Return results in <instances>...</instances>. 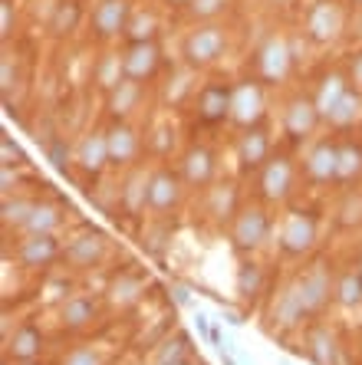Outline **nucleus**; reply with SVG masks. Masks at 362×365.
<instances>
[{
  "label": "nucleus",
  "instance_id": "f257e3e1",
  "mask_svg": "<svg viewBox=\"0 0 362 365\" xmlns=\"http://www.w3.org/2000/svg\"><path fill=\"white\" fill-rule=\"evenodd\" d=\"M293 46H290V36L286 34H270L267 40L257 46V56H253V69H257V79L270 86L286 83V76L293 73Z\"/></svg>",
  "mask_w": 362,
  "mask_h": 365
},
{
  "label": "nucleus",
  "instance_id": "f03ea898",
  "mask_svg": "<svg viewBox=\"0 0 362 365\" xmlns=\"http://www.w3.org/2000/svg\"><path fill=\"white\" fill-rule=\"evenodd\" d=\"M228 50V30L221 24H201L194 26L191 34L185 36L181 43V56H185V66L191 69H201V66H211V63H218Z\"/></svg>",
  "mask_w": 362,
  "mask_h": 365
},
{
  "label": "nucleus",
  "instance_id": "7ed1b4c3",
  "mask_svg": "<svg viewBox=\"0 0 362 365\" xmlns=\"http://www.w3.org/2000/svg\"><path fill=\"white\" fill-rule=\"evenodd\" d=\"M263 115H267V93L261 79H241L237 86H231V122L241 132L257 128Z\"/></svg>",
  "mask_w": 362,
  "mask_h": 365
},
{
  "label": "nucleus",
  "instance_id": "20e7f679",
  "mask_svg": "<svg viewBox=\"0 0 362 365\" xmlns=\"http://www.w3.org/2000/svg\"><path fill=\"white\" fill-rule=\"evenodd\" d=\"M270 237V214L263 204H247L237 211V217L231 221V244L241 254H253L261 250Z\"/></svg>",
  "mask_w": 362,
  "mask_h": 365
},
{
  "label": "nucleus",
  "instance_id": "39448f33",
  "mask_svg": "<svg viewBox=\"0 0 362 365\" xmlns=\"http://www.w3.org/2000/svg\"><path fill=\"white\" fill-rule=\"evenodd\" d=\"M280 250L286 257H303L313 250L316 237H320V224L310 211H286L280 221Z\"/></svg>",
  "mask_w": 362,
  "mask_h": 365
},
{
  "label": "nucleus",
  "instance_id": "423d86ee",
  "mask_svg": "<svg viewBox=\"0 0 362 365\" xmlns=\"http://www.w3.org/2000/svg\"><path fill=\"white\" fill-rule=\"evenodd\" d=\"M323 115L316 109V102L313 96L306 93H296L283 102V132L290 135V142H306L313 138V132L320 128Z\"/></svg>",
  "mask_w": 362,
  "mask_h": 365
},
{
  "label": "nucleus",
  "instance_id": "0eeeda50",
  "mask_svg": "<svg viewBox=\"0 0 362 365\" xmlns=\"http://www.w3.org/2000/svg\"><path fill=\"white\" fill-rule=\"evenodd\" d=\"M296 168L286 155H270V162L257 171V185H261V197L267 204H283L293 191Z\"/></svg>",
  "mask_w": 362,
  "mask_h": 365
},
{
  "label": "nucleus",
  "instance_id": "6e6552de",
  "mask_svg": "<svg viewBox=\"0 0 362 365\" xmlns=\"http://www.w3.org/2000/svg\"><path fill=\"white\" fill-rule=\"evenodd\" d=\"M185 178L181 171H171V168H155L152 171V181H149V211L152 214H171L181 207V197H185Z\"/></svg>",
  "mask_w": 362,
  "mask_h": 365
},
{
  "label": "nucleus",
  "instance_id": "1a4fd4ad",
  "mask_svg": "<svg viewBox=\"0 0 362 365\" xmlns=\"http://www.w3.org/2000/svg\"><path fill=\"white\" fill-rule=\"evenodd\" d=\"M300 289H303V303L306 313L316 316L329 306V299L336 297V280H333V270L326 267V260H313L303 273H300Z\"/></svg>",
  "mask_w": 362,
  "mask_h": 365
},
{
  "label": "nucleus",
  "instance_id": "9d476101",
  "mask_svg": "<svg viewBox=\"0 0 362 365\" xmlns=\"http://www.w3.org/2000/svg\"><path fill=\"white\" fill-rule=\"evenodd\" d=\"M346 30V14L336 0H316L310 10H306V36L313 43H336L339 34Z\"/></svg>",
  "mask_w": 362,
  "mask_h": 365
},
{
  "label": "nucleus",
  "instance_id": "9b49d317",
  "mask_svg": "<svg viewBox=\"0 0 362 365\" xmlns=\"http://www.w3.org/2000/svg\"><path fill=\"white\" fill-rule=\"evenodd\" d=\"M106 145H109V165L112 168H132L139 152H142V135L139 128L126 119H112L106 128Z\"/></svg>",
  "mask_w": 362,
  "mask_h": 365
},
{
  "label": "nucleus",
  "instance_id": "f8f14e48",
  "mask_svg": "<svg viewBox=\"0 0 362 365\" xmlns=\"http://www.w3.org/2000/svg\"><path fill=\"white\" fill-rule=\"evenodd\" d=\"M336 162L339 142L333 138H316L303 155V175L310 185H336Z\"/></svg>",
  "mask_w": 362,
  "mask_h": 365
},
{
  "label": "nucleus",
  "instance_id": "ddd939ff",
  "mask_svg": "<svg viewBox=\"0 0 362 365\" xmlns=\"http://www.w3.org/2000/svg\"><path fill=\"white\" fill-rule=\"evenodd\" d=\"M63 257L66 264H73L76 270H89V267H99L102 257H106V234L99 227H86L79 230L76 237L63 247Z\"/></svg>",
  "mask_w": 362,
  "mask_h": 365
},
{
  "label": "nucleus",
  "instance_id": "4468645a",
  "mask_svg": "<svg viewBox=\"0 0 362 365\" xmlns=\"http://www.w3.org/2000/svg\"><path fill=\"white\" fill-rule=\"evenodd\" d=\"M306 313V303H303V289H300V277L290 283L280 287V293L273 297V306H270V323H277V329H293L300 326V319Z\"/></svg>",
  "mask_w": 362,
  "mask_h": 365
},
{
  "label": "nucleus",
  "instance_id": "2eb2a0df",
  "mask_svg": "<svg viewBox=\"0 0 362 365\" xmlns=\"http://www.w3.org/2000/svg\"><path fill=\"white\" fill-rule=\"evenodd\" d=\"M73 162L83 171L86 178H99L102 171L109 168V145H106V128H96V132H86L79 138L76 152H73Z\"/></svg>",
  "mask_w": 362,
  "mask_h": 365
},
{
  "label": "nucleus",
  "instance_id": "dca6fc26",
  "mask_svg": "<svg viewBox=\"0 0 362 365\" xmlns=\"http://www.w3.org/2000/svg\"><path fill=\"white\" fill-rule=\"evenodd\" d=\"M59 254H63V247H59L56 234H26L17 247V260L26 270H43V267H50Z\"/></svg>",
  "mask_w": 362,
  "mask_h": 365
},
{
  "label": "nucleus",
  "instance_id": "f3484780",
  "mask_svg": "<svg viewBox=\"0 0 362 365\" xmlns=\"http://www.w3.org/2000/svg\"><path fill=\"white\" fill-rule=\"evenodd\" d=\"M181 178L188 187H208L214 181V171H218V158L208 145H191L185 155H181Z\"/></svg>",
  "mask_w": 362,
  "mask_h": 365
},
{
  "label": "nucleus",
  "instance_id": "a211bd4d",
  "mask_svg": "<svg viewBox=\"0 0 362 365\" xmlns=\"http://www.w3.org/2000/svg\"><path fill=\"white\" fill-rule=\"evenodd\" d=\"M161 66V50L155 40H142V43H129L126 50V76L135 83H149Z\"/></svg>",
  "mask_w": 362,
  "mask_h": 365
},
{
  "label": "nucleus",
  "instance_id": "6ab92c4d",
  "mask_svg": "<svg viewBox=\"0 0 362 365\" xmlns=\"http://www.w3.org/2000/svg\"><path fill=\"white\" fill-rule=\"evenodd\" d=\"M129 20H132V7L129 0H102L99 7L93 10V30L102 40H112V36L126 34Z\"/></svg>",
  "mask_w": 362,
  "mask_h": 365
},
{
  "label": "nucleus",
  "instance_id": "aec40b11",
  "mask_svg": "<svg viewBox=\"0 0 362 365\" xmlns=\"http://www.w3.org/2000/svg\"><path fill=\"white\" fill-rule=\"evenodd\" d=\"M237 162H241V171H251V175L270 162V135L261 125L241 132V138H237Z\"/></svg>",
  "mask_w": 362,
  "mask_h": 365
},
{
  "label": "nucleus",
  "instance_id": "412c9836",
  "mask_svg": "<svg viewBox=\"0 0 362 365\" xmlns=\"http://www.w3.org/2000/svg\"><path fill=\"white\" fill-rule=\"evenodd\" d=\"M204 214H208L214 224H231L237 217V185L231 181H221V185H211L204 187Z\"/></svg>",
  "mask_w": 362,
  "mask_h": 365
},
{
  "label": "nucleus",
  "instance_id": "4be33fe9",
  "mask_svg": "<svg viewBox=\"0 0 362 365\" xmlns=\"http://www.w3.org/2000/svg\"><path fill=\"white\" fill-rule=\"evenodd\" d=\"M198 119L204 125H218V122L231 119V86H204L198 93Z\"/></svg>",
  "mask_w": 362,
  "mask_h": 365
},
{
  "label": "nucleus",
  "instance_id": "5701e85b",
  "mask_svg": "<svg viewBox=\"0 0 362 365\" xmlns=\"http://www.w3.org/2000/svg\"><path fill=\"white\" fill-rule=\"evenodd\" d=\"M349 89H353V86H349V76H346L343 69H329V73H323L320 83H316V89H313V102H316L323 122H326V115L336 109L339 99H343Z\"/></svg>",
  "mask_w": 362,
  "mask_h": 365
},
{
  "label": "nucleus",
  "instance_id": "b1692460",
  "mask_svg": "<svg viewBox=\"0 0 362 365\" xmlns=\"http://www.w3.org/2000/svg\"><path fill=\"white\" fill-rule=\"evenodd\" d=\"M149 181H152V171H145L142 165H132L119 187V201L126 207V214H139L149 207Z\"/></svg>",
  "mask_w": 362,
  "mask_h": 365
},
{
  "label": "nucleus",
  "instance_id": "393cba45",
  "mask_svg": "<svg viewBox=\"0 0 362 365\" xmlns=\"http://www.w3.org/2000/svg\"><path fill=\"white\" fill-rule=\"evenodd\" d=\"M40 352H43V332L36 329L34 323L20 326L7 339V356L14 359V362H34Z\"/></svg>",
  "mask_w": 362,
  "mask_h": 365
},
{
  "label": "nucleus",
  "instance_id": "a878e982",
  "mask_svg": "<svg viewBox=\"0 0 362 365\" xmlns=\"http://www.w3.org/2000/svg\"><path fill=\"white\" fill-rule=\"evenodd\" d=\"M306 356L316 365H336V356H339L336 332L329 329V326H313L306 332Z\"/></svg>",
  "mask_w": 362,
  "mask_h": 365
},
{
  "label": "nucleus",
  "instance_id": "bb28decb",
  "mask_svg": "<svg viewBox=\"0 0 362 365\" xmlns=\"http://www.w3.org/2000/svg\"><path fill=\"white\" fill-rule=\"evenodd\" d=\"M142 86L145 83H135V79H122V83L116 86L109 93V112L112 119H126L132 115L139 106H142Z\"/></svg>",
  "mask_w": 362,
  "mask_h": 365
},
{
  "label": "nucleus",
  "instance_id": "cd10ccee",
  "mask_svg": "<svg viewBox=\"0 0 362 365\" xmlns=\"http://www.w3.org/2000/svg\"><path fill=\"white\" fill-rule=\"evenodd\" d=\"M93 79L99 83V89L106 96L116 89L122 79H129L126 76V53H116V50H109L106 56H99V63H96V69H93Z\"/></svg>",
  "mask_w": 362,
  "mask_h": 365
},
{
  "label": "nucleus",
  "instance_id": "c85d7f7f",
  "mask_svg": "<svg viewBox=\"0 0 362 365\" xmlns=\"http://www.w3.org/2000/svg\"><path fill=\"white\" fill-rule=\"evenodd\" d=\"M362 178V145L346 138L339 142V162H336V185H356Z\"/></svg>",
  "mask_w": 362,
  "mask_h": 365
},
{
  "label": "nucleus",
  "instance_id": "c756f323",
  "mask_svg": "<svg viewBox=\"0 0 362 365\" xmlns=\"http://www.w3.org/2000/svg\"><path fill=\"white\" fill-rule=\"evenodd\" d=\"M96 319V303L89 297H73L66 303L59 306V323L63 329H86V326H93Z\"/></svg>",
  "mask_w": 362,
  "mask_h": 365
},
{
  "label": "nucleus",
  "instance_id": "7c9ffc66",
  "mask_svg": "<svg viewBox=\"0 0 362 365\" xmlns=\"http://www.w3.org/2000/svg\"><path fill=\"white\" fill-rule=\"evenodd\" d=\"M59 224H63V214H59L56 204L36 201L30 217H26V224H24V234H56Z\"/></svg>",
  "mask_w": 362,
  "mask_h": 365
},
{
  "label": "nucleus",
  "instance_id": "2f4dec72",
  "mask_svg": "<svg viewBox=\"0 0 362 365\" xmlns=\"http://www.w3.org/2000/svg\"><path fill=\"white\" fill-rule=\"evenodd\" d=\"M359 115H362V93H359V89H349V93L339 99L336 109L326 115V125L349 128V125H356V119H359Z\"/></svg>",
  "mask_w": 362,
  "mask_h": 365
},
{
  "label": "nucleus",
  "instance_id": "473e14b6",
  "mask_svg": "<svg viewBox=\"0 0 362 365\" xmlns=\"http://www.w3.org/2000/svg\"><path fill=\"white\" fill-rule=\"evenodd\" d=\"M145 293V280L142 277H135V273H122V277H116L112 280V287H109V299L116 306H132V303H139V297Z\"/></svg>",
  "mask_w": 362,
  "mask_h": 365
},
{
  "label": "nucleus",
  "instance_id": "72a5a7b5",
  "mask_svg": "<svg viewBox=\"0 0 362 365\" xmlns=\"http://www.w3.org/2000/svg\"><path fill=\"white\" fill-rule=\"evenodd\" d=\"M336 303L346 306V309L362 306V273H359V267H349V270L339 273V280H336Z\"/></svg>",
  "mask_w": 362,
  "mask_h": 365
},
{
  "label": "nucleus",
  "instance_id": "f704fd0d",
  "mask_svg": "<svg viewBox=\"0 0 362 365\" xmlns=\"http://www.w3.org/2000/svg\"><path fill=\"white\" fill-rule=\"evenodd\" d=\"M263 289V270L253 260H244L241 270H237V293L241 299H257Z\"/></svg>",
  "mask_w": 362,
  "mask_h": 365
},
{
  "label": "nucleus",
  "instance_id": "c9c22d12",
  "mask_svg": "<svg viewBox=\"0 0 362 365\" xmlns=\"http://www.w3.org/2000/svg\"><path fill=\"white\" fill-rule=\"evenodd\" d=\"M34 204L36 201H30V197H4V207H0V221H4V227H17V230H24V224H26V217H30V211H34Z\"/></svg>",
  "mask_w": 362,
  "mask_h": 365
},
{
  "label": "nucleus",
  "instance_id": "e433bc0d",
  "mask_svg": "<svg viewBox=\"0 0 362 365\" xmlns=\"http://www.w3.org/2000/svg\"><path fill=\"white\" fill-rule=\"evenodd\" d=\"M79 24V4H73V0H66V4H59L56 14H53L50 20V34L53 36H66L73 34Z\"/></svg>",
  "mask_w": 362,
  "mask_h": 365
},
{
  "label": "nucleus",
  "instance_id": "4c0bfd02",
  "mask_svg": "<svg viewBox=\"0 0 362 365\" xmlns=\"http://www.w3.org/2000/svg\"><path fill=\"white\" fill-rule=\"evenodd\" d=\"M339 214V224L343 227H362V195L359 191H349V195L343 197V204L336 207Z\"/></svg>",
  "mask_w": 362,
  "mask_h": 365
},
{
  "label": "nucleus",
  "instance_id": "58836bf2",
  "mask_svg": "<svg viewBox=\"0 0 362 365\" xmlns=\"http://www.w3.org/2000/svg\"><path fill=\"white\" fill-rule=\"evenodd\" d=\"M155 26H159V20H155L152 14H132V20H129V30H126V34L132 36V43L155 40Z\"/></svg>",
  "mask_w": 362,
  "mask_h": 365
},
{
  "label": "nucleus",
  "instance_id": "ea45409f",
  "mask_svg": "<svg viewBox=\"0 0 362 365\" xmlns=\"http://www.w3.org/2000/svg\"><path fill=\"white\" fill-rule=\"evenodd\" d=\"M228 4L231 0H191V4H188V14H191L194 20H214L228 10Z\"/></svg>",
  "mask_w": 362,
  "mask_h": 365
},
{
  "label": "nucleus",
  "instance_id": "a19ab883",
  "mask_svg": "<svg viewBox=\"0 0 362 365\" xmlns=\"http://www.w3.org/2000/svg\"><path fill=\"white\" fill-rule=\"evenodd\" d=\"M185 342H188L185 336H178L175 342H165V349L155 356V365H178V362H185V352H188Z\"/></svg>",
  "mask_w": 362,
  "mask_h": 365
},
{
  "label": "nucleus",
  "instance_id": "79ce46f5",
  "mask_svg": "<svg viewBox=\"0 0 362 365\" xmlns=\"http://www.w3.org/2000/svg\"><path fill=\"white\" fill-rule=\"evenodd\" d=\"M17 86V66H14V53L4 50V56H0V89H4V96H10V89Z\"/></svg>",
  "mask_w": 362,
  "mask_h": 365
},
{
  "label": "nucleus",
  "instance_id": "37998d69",
  "mask_svg": "<svg viewBox=\"0 0 362 365\" xmlns=\"http://www.w3.org/2000/svg\"><path fill=\"white\" fill-rule=\"evenodd\" d=\"M59 365H102V356L96 352V349H73V352H66V356L59 359Z\"/></svg>",
  "mask_w": 362,
  "mask_h": 365
},
{
  "label": "nucleus",
  "instance_id": "c03bdc74",
  "mask_svg": "<svg viewBox=\"0 0 362 365\" xmlns=\"http://www.w3.org/2000/svg\"><path fill=\"white\" fill-rule=\"evenodd\" d=\"M0 155H4V165H7V168H14V165L24 162V152H20L17 145L10 142V135L0 138Z\"/></svg>",
  "mask_w": 362,
  "mask_h": 365
},
{
  "label": "nucleus",
  "instance_id": "a18cd8bd",
  "mask_svg": "<svg viewBox=\"0 0 362 365\" xmlns=\"http://www.w3.org/2000/svg\"><path fill=\"white\" fill-rule=\"evenodd\" d=\"M10 30H14V7H10V0L0 4V40L7 43L10 40Z\"/></svg>",
  "mask_w": 362,
  "mask_h": 365
},
{
  "label": "nucleus",
  "instance_id": "49530a36",
  "mask_svg": "<svg viewBox=\"0 0 362 365\" xmlns=\"http://www.w3.org/2000/svg\"><path fill=\"white\" fill-rule=\"evenodd\" d=\"M349 86H356L362 93V50L353 56V63H349Z\"/></svg>",
  "mask_w": 362,
  "mask_h": 365
},
{
  "label": "nucleus",
  "instance_id": "de8ad7c7",
  "mask_svg": "<svg viewBox=\"0 0 362 365\" xmlns=\"http://www.w3.org/2000/svg\"><path fill=\"white\" fill-rule=\"evenodd\" d=\"M20 365H40V362H36V359H34V362H20Z\"/></svg>",
  "mask_w": 362,
  "mask_h": 365
},
{
  "label": "nucleus",
  "instance_id": "09e8293b",
  "mask_svg": "<svg viewBox=\"0 0 362 365\" xmlns=\"http://www.w3.org/2000/svg\"><path fill=\"white\" fill-rule=\"evenodd\" d=\"M175 4H191V0H175Z\"/></svg>",
  "mask_w": 362,
  "mask_h": 365
},
{
  "label": "nucleus",
  "instance_id": "8fccbe9b",
  "mask_svg": "<svg viewBox=\"0 0 362 365\" xmlns=\"http://www.w3.org/2000/svg\"><path fill=\"white\" fill-rule=\"evenodd\" d=\"M359 273H362V260H359Z\"/></svg>",
  "mask_w": 362,
  "mask_h": 365
},
{
  "label": "nucleus",
  "instance_id": "3c124183",
  "mask_svg": "<svg viewBox=\"0 0 362 365\" xmlns=\"http://www.w3.org/2000/svg\"><path fill=\"white\" fill-rule=\"evenodd\" d=\"M356 4H359V7H362V0H356Z\"/></svg>",
  "mask_w": 362,
  "mask_h": 365
}]
</instances>
